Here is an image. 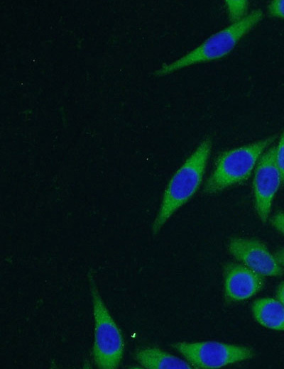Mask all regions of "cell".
I'll return each mask as SVG.
<instances>
[{"label": "cell", "instance_id": "277c9868", "mask_svg": "<svg viewBox=\"0 0 284 369\" xmlns=\"http://www.w3.org/2000/svg\"><path fill=\"white\" fill-rule=\"evenodd\" d=\"M88 280L94 316L93 361L99 368L115 369L123 358L124 337L105 306L91 272L88 274Z\"/></svg>", "mask_w": 284, "mask_h": 369}, {"label": "cell", "instance_id": "6da1fadb", "mask_svg": "<svg viewBox=\"0 0 284 369\" xmlns=\"http://www.w3.org/2000/svg\"><path fill=\"white\" fill-rule=\"evenodd\" d=\"M211 148L210 139L203 140L170 178L152 225L153 235L160 231L173 214L188 202L199 189Z\"/></svg>", "mask_w": 284, "mask_h": 369}, {"label": "cell", "instance_id": "ba28073f", "mask_svg": "<svg viewBox=\"0 0 284 369\" xmlns=\"http://www.w3.org/2000/svg\"><path fill=\"white\" fill-rule=\"evenodd\" d=\"M263 284V276L243 264L231 263L226 268L224 291L231 300L248 299L260 291Z\"/></svg>", "mask_w": 284, "mask_h": 369}, {"label": "cell", "instance_id": "30bf717a", "mask_svg": "<svg viewBox=\"0 0 284 369\" xmlns=\"http://www.w3.org/2000/svg\"><path fill=\"white\" fill-rule=\"evenodd\" d=\"M252 313L256 321L263 326L284 331V306L277 299L264 297L256 300Z\"/></svg>", "mask_w": 284, "mask_h": 369}, {"label": "cell", "instance_id": "8992f818", "mask_svg": "<svg viewBox=\"0 0 284 369\" xmlns=\"http://www.w3.org/2000/svg\"><path fill=\"white\" fill-rule=\"evenodd\" d=\"M281 183L275 160V146H272L260 158L253 180L255 209L263 223L268 219L273 199Z\"/></svg>", "mask_w": 284, "mask_h": 369}, {"label": "cell", "instance_id": "2e32d148", "mask_svg": "<svg viewBox=\"0 0 284 369\" xmlns=\"http://www.w3.org/2000/svg\"><path fill=\"white\" fill-rule=\"evenodd\" d=\"M274 255L280 265L284 268V248H280L278 249L275 253Z\"/></svg>", "mask_w": 284, "mask_h": 369}, {"label": "cell", "instance_id": "5b68a950", "mask_svg": "<svg viewBox=\"0 0 284 369\" xmlns=\"http://www.w3.org/2000/svg\"><path fill=\"white\" fill-rule=\"evenodd\" d=\"M173 348L194 368L214 369L253 358L252 348L217 341L178 342Z\"/></svg>", "mask_w": 284, "mask_h": 369}, {"label": "cell", "instance_id": "8fae6325", "mask_svg": "<svg viewBox=\"0 0 284 369\" xmlns=\"http://www.w3.org/2000/svg\"><path fill=\"white\" fill-rule=\"evenodd\" d=\"M226 5L229 18L233 22L238 21L246 16L247 1H226Z\"/></svg>", "mask_w": 284, "mask_h": 369}, {"label": "cell", "instance_id": "9a60e30c", "mask_svg": "<svg viewBox=\"0 0 284 369\" xmlns=\"http://www.w3.org/2000/svg\"><path fill=\"white\" fill-rule=\"evenodd\" d=\"M276 298L284 306V282H280L277 287Z\"/></svg>", "mask_w": 284, "mask_h": 369}, {"label": "cell", "instance_id": "52a82bcc", "mask_svg": "<svg viewBox=\"0 0 284 369\" xmlns=\"http://www.w3.org/2000/svg\"><path fill=\"white\" fill-rule=\"evenodd\" d=\"M228 249L241 264L262 276L278 277L283 274V268L275 255L258 240L233 238Z\"/></svg>", "mask_w": 284, "mask_h": 369}, {"label": "cell", "instance_id": "4fadbf2b", "mask_svg": "<svg viewBox=\"0 0 284 369\" xmlns=\"http://www.w3.org/2000/svg\"><path fill=\"white\" fill-rule=\"evenodd\" d=\"M267 10L270 16L284 18V0L271 1L267 6Z\"/></svg>", "mask_w": 284, "mask_h": 369}, {"label": "cell", "instance_id": "5bb4252c", "mask_svg": "<svg viewBox=\"0 0 284 369\" xmlns=\"http://www.w3.org/2000/svg\"><path fill=\"white\" fill-rule=\"evenodd\" d=\"M270 221L273 227L284 236V211H277Z\"/></svg>", "mask_w": 284, "mask_h": 369}, {"label": "cell", "instance_id": "9c48e42d", "mask_svg": "<svg viewBox=\"0 0 284 369\" xmlns=\"http://www.w3.org/2000/svg\"><path fill=\"white\" fill-rule=\"evenodd\" d=\"M134 358L142 368L146 369L194 368L187 360L156 347L140 348Z\"/></svg>", "mask_w": 284, "mask_h": 369}, {"label": "cell", "instance_id": "7c38bea8", "mask_svg": "<svg viewBox=\"0 0 284 369\" xmlns=\"http://www.w3.org/2000/svg\"><path fill=\"white\" fill-rule=\"evenodd\" d=\"M275 160L280 173L282 183L284 184V131L280 136L277 146H275Z\"/></svg>", "mask_w": 284, "mask_h": 369}, {"label": "cell", "instance_id": "7a4b0ae2", "mask_svg": "<svg viewBox=\"0 0 284 369\" xmlns=\"http://www.w3.org/2000/svg\"><path fill=\"white\" fill-rule=\"evenodd\" d=\"M261 9H256L241 20L213 34L199 46L169 64L163 65L155 72L164 76L192 65L220 59L228 55L243 36L253 29L263 18Z\"/></svg>", "mask_w": 284, "mask_h": 369}, {"label": "cell", "instance_id": "3957f363", "mask_svg": "<svg viewBox=\"0 0 284 369\" xmlns=\"http://www.w3.org/2000/svg\"><path fill=\"white\" fill-rule=\"evenodd\" d=\"M275 139V136H269L222 153L204 184V192L208 194H216L246 180L265 150Z\"/></svg>", "mask_w": 284, "mask_h": 369}]
</instances>
